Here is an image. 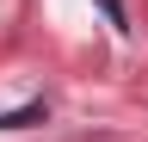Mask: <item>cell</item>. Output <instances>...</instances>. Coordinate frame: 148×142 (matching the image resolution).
Here are the masks:
<instances>
[]
</instances>
